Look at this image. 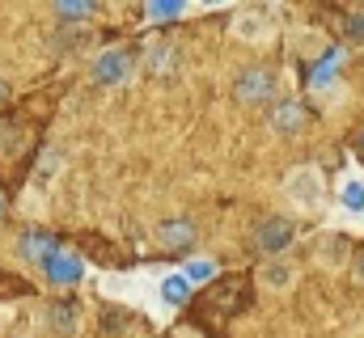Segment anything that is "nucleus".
I'll list each match as a JSON object with an SVG mask.
<instances>
[{"mask_svg": "<svg viewBox=\"0 0 364 338\" xmlns=\"http://www.w3.org/2000/svg\"><path fill=\"white\" fill-rule=\"evenodd\" d=\"M157 237H161L166 250H191L195 246V224L191 220H170V224L157 229Z\"/></svg>", "mask_w": 364, "mask_h": 338, "instance_id": "nucleus-8", "label": "nucleus"}, {"mask_svg": "<svg viewBox=\"0 0 364 338\" xmlns=\"http://www.w3.org/2000/svg\"><path fill=\"white\" fill-rule=\"evenodd\" d=\"M127 72H132V55L123 47H110V51H102L93 60V81L97 84H119Z\"/></svg>", "mask_w": 364, "mask_h": 338, "instance_id": "nucleus-6", "label": "nucleus"}, {"mask_svg": "<svg viewBox=\"0 0 364 338\" xmlns=\"http://www.w3.org/2000/svg\"><path fill=\"white\" fill-rule=\"evenodd\" d=\"M149 72L153 77H174L178 72V47L174 43H157L149 51Z\"/></svg>", "mask_w": 364, "mask_h": 338, "instance_id": "nucleus-12", "label": "nucleus"}, {"mask_svg": "<svg viewBox=\"0 0 364 338\" xmlns=\"http://www.w3.org/2000/svg\"><path fill=\"white\" fill-rule=\"evenodd\" d=\"M0 216H4V207H0Z\"/></svg>", "mask_w": 364, "mask_h": 338, "instance_id": "nucleus-22", "label": "nucleus"}, {"mask_svg": "<svg viewBox=\"0 0 364 338\" xmlns=\"http://www.w3.org/2000/svg\"><path fill=\"white\" fill-rule=\"evenodd\" d=\"M233 38H237V43H250V47L267 43V38H272V17H267L263 9H242V13L233 17Z\"/></svg>", "mask_w": 364, "mask_h": 338, "instance_id": "nucleus-3", "label": "nucleus"}, {"mask_svg": "<svg viewBox=\"0 0 364 338\" xmlns=\"http://www.w3.org/2000/svg\"><path fill=\"white\" fill-rule=\"evenodd\" d=\"M301 123H305V106L301 102H279L272 110V127L279 136H292V131H301Z\"/></svg>", "mask_w": 364, "mask_h": 338, "instance_id": "nucleus-10", "label": "nucleus"}, {"mask_svg": "<svg viewBox=\"0 0 364 338\" xmlns=\"http://www.w3.org/2000/svg\"><path fill=\"white\" fill-rule=\"evenodd\" d=\"M348 43L364 47V9H356V13L348 17Z\"/></svg>", "mask_w": 364, "mask_h": 338, "instance_id": "nucleus-18", "label": "nucleus"}, {"mask_svg": "<svg viewBox=\"0 0 364 338\" xmlns=\"http://www.w3.org/2000/svg\"><path fill=\"white\" fill-rule=\"evenodd\" d=\"M182 275H186V283H208V279H216V262L212 258H195V262L182 266Z\"/></svg>", "mask_w": 364, "mask_h": 338, "instance_id": "nucleus-14", "label": "nucleus"}, {"mask_svg": "<svg viewBox=\"0 0 364 338\" xmlns=\"http://www.w3.org/2000/svg\"><path fill=\"white\" fill-rule=\"evenodd\" d=\"M343 207L348 212H364V186L360 182H348L343 186Z\"/></svg>", "mask_w": 364, "mask_h": 338, "instance_id": "nucleus-17", "label": "nucleus"}, {"mask_svg": "<svg viewBox=\"0 0 364 338\" xmlns=\"http://www.w3.org/2000/svg\"><path fill=\"white\" fill-rule=\"evenodd\" d=\"M55 165H60V153H47V157H43V173H38V178H43V182H51V178H55Z\"/></svg>", "mask_w": 364, "mask_h": 338, "instance_id": "nucleus-19", "label": "nucleus"}, {"mask_svg": "<svg viewBox=\"0 0 364 338\" xmlns=\"http://www.w3.org/2000/svg\"><path fill=\"white\" fill-rule=\"evenodd\" d=\"M360 148H364V136H360Z\"/></svg>", "mask_w": 364, "mask_h": 338, "instance_id": "nucleus-21", "label": "nucleus"}, {"mask_svg": "<svg viewBox=\"0 0 364 338\" xmlns=\"http://www.w3.org/2000/svg\"><path fill=\"white\" fill-rule=\"evenodd\" d=\"M51 330H60L64 338H73L81 330V305L77 300H64V305H51Z\"/></svg>", "mask_w": 364, "mask_h": 338, "instance_id": "nucleus-11", "label": "nucleus"}, {"mask_svg": "<svg viewBox=\"0 0 364 338\" xmlns=\"http://www.w3.org/2000/svg\"><path fill=\"white\" fill-rule=\"evenodd\" d=\"M284 199L296 207V212H318L326 203V178L318 165H296L284 178Z\"/></svg>", "mask_w": 364, "mask_h": 338, "instance_id": "nucleus-1", "label": "nucleus"}, {"mask_svg": "<svg viewBox=\"0 0 364 338\" xmlns=\"http://www.w3.org/2000/svg\"><path fill=\"white\" fill-rule=\"evenodd\" d=\"M55 250H60V241L47 237V233H21V241H17V254L30 258V262H43V258H51Z\"/></svg>", "mask_w": 364, "mask_h": 338, "instance_id": "nucleus-9", "label": "nucleus"}, {"mask_svg": "<svg viewBox=\"0 0 364 338\" xmlns=\"http://www.w3.org/2000/svg\"><path fill=\"white\" fill-rule=\"evenodd\" d=\"M51 4H55V13H60L64 21H85L90 13H97L102 0H51Z\"/></svg>", "mask_w": 364, "mask_h": 338, "instance_id": "nucleus-13", "label": "nucleus"}, {"mask_svg": "<svg viewBox=\"0 0 364 338\" xmlns=\"http://www.w3.org/2000/svg\"><path fill=\"white\" fill-rule=\"evenodd\" d=\"M259 283H263L267 292H292V283H296V262H288L284 254H279V258H267L263 271H259Z\"/></svg>", "mask_w": 364, "mask_h": 338, "instance_id": "nucleus-7", "label": "nucleus"}, {"mask_svg": "<svg viewBox=\"0 0 364 338\" xmlns=\"http://www.w3.org/2000/svg\"><path fill=\"white\" fill-rule=\"evenodd\" d=\"M292 241H296V220H288V216H267L255 229V246L267 254V258H279Z\"/></svg>", "mask_w": 364, "mask_h": 338, "instance_id": "nucleus-2", "label": "nucleus"}, {"mask_svg": "<svg viewBox=\"0 0 364 338\" xmlns=\"http://www.w3.org/2000/svg\"><path fill=\"white\" fill-rule=\"evenodd\" d=\"M352 279H356V283H364V250L352 258Z\"/></svg>", "mask_w": 364, "mask_h": 338, "instance_id": "nucleus-20", "label": "nucleus"}, {"mask_svg": "<svg viewBox=\"0 0 364 338\" xmlns=\"http://www.w3.org/2000/svg\"><path fill=\"white\" fill-rule=\"evenodd\" d=\"M186 288H191V283H186V275H174V279H166V283H161V296H170L174 305H182V300H186Z\"/></svg>", "mask_w": 364, "mask_h": 338, "instance_id": "nucleus-16", "label": "nucleus"}, {"mask_svg": "<svg viewBox=\"0 0 364 338\" xmlns=\"http://www.w3.org/2000/svg\"><path fill=\"white\" fill-rule=\"evenodd\" d=\"M233 93H237V102H246V106L272 102V93H275V77L267 72V68H250V72H242V77H237Z\"/></svg>", "mask_w": 364, "mask_h": 338, "instance_id": "nucleus-4", "label": "nucleus"}, {"mask_svg": "<svg viewBox=\"0 0 364 338\" xmlns=\"http://www.w3.org/2000/svg\"><path fill=\"white\" fill-rule=\"evenodd\" d=\"M149 13H153V21H161V17H178V13H186V0H153Z\"/></svg>", "mask_w": 364, "mask_h": 338, "instance_id": "nucleus-15", "label": "nucleus"}, {"mask_svg": "<svg viewBox=\"0 0 364 338\" xmlns=\"http://www.w3.org/2000/svg\"><path fill=\"white\" fill-rule=\"evenodd\" d=\"M43 266H47V279H51L55 288H73V283H81V275H85V262L73 250H55L51 258H43Z\"/></svg>", "mask_w": 364, "mask_h": 338, "instance_id": "nucleus-5", "label": "nucleus"}]
</instances>
